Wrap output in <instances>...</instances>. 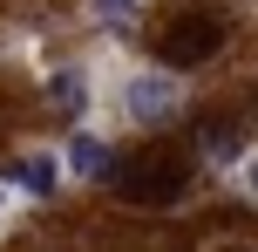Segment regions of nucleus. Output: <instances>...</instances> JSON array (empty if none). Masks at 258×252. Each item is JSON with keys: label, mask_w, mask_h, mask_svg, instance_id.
Instances as JSON below:
<instances>
[{"label": "nucleus", "mask_w": 258, "mask_h": 252, "mask_svg": "<svg viewBox=\"0 0 258 252\" xmlns=\"http://www.w3.org/2000/svg\"><path fill=\"white\" fill-rule=\"evenodd\" d=\"M183 157L177 150H143V157H129V164H116V191L129 205H150V212H163V205H177L183 198Z\"/></svg>", "instance_id": "obj_1"}, {"label": "nucleus", "mask_w": 258, "mask_h": 252, "mask_svg": "<svg viewBox=\"0 0 258 252\" xmlns=\"http://www.w3.org/2000/svg\"><path fill=\"white\" fill-rule=\"evenodd\" d=\"M218 48H224V21H218L211 7H183L177 21L163 27V55L183 62V68H190V62H211Z\"/></svg>", "instance_id": "obj_2"}, {"label": "nucleus", "mask_w": 258, "mask_h": 252, "mask_svg": "<svg viewBox=\"0 0 258 252\" xmlns=\"http://www.w3.org/2000/svg\"><path fill=\"white\" fill-rule=\"evenodd\" d=\"M136 7V0H95V14H109V21H116V14H129Z\"/></svg>", "instance_id": "obj_8"}, {"label": "nucleus", "mask_w": 258, "mask_h": 252, "mask_svg": "<svg viewBox=\"0 0 258 252\" xmlns=\"http://www.w3.org/2000/svg\"><path fill=\"white\" fill-rule=\"evenodd\" d=\"M14 184H21L27 198H48V191L61 184V164H54V157H21V164H14Z\"/></svg>", "instance_id": "obj_6"}, {"label": "nucleus", "mask_w": 258, "mask_h": 252, "mask_svg": "<svg viewBox=\"0 0 258 252\" xmlns=\"http://www.w3.org/2000/svg\"><path fill=\"white\" fill-rule=\"evenodd\" d=\"M197 150H204L211 164H238V150H245V123H224V116L197 123Z\"/></svg>", "instance_id": "obj_4"}, {"label": "nucleus", "mask_w": 258, "mask_h": 252, "mask_svg": "<svg viewBox=\"0 0 258 252\" xmlns=\"http://www.w3.org/2000/svg\"><path fill=\"white\" fill-rule=\"evenodd\" d=\"M61 171H75V177H116V157H109V143H102V136H89V130H82L75 143H68Z\"/></svg>", "instance_id": "obj_5"}, {"label": "nucleus", "mask_w": 258, "mask_h": 252, "mask_svg": "<svg viewBox=\"0 0 258 252\" xmlns=\"http://www.w3.org/2000/svg\"><path fill=\"white\" fill-rule=\"evenodd\" d=\"M251 184H258V164H251Z\"/></svg>", "instance_id": "obj_9"}, {"label": "nucleus", "mask_w": 258, "mask_h": 252, "mask_svg": "<svg viewBox=\"0 0 258 252\" xmlns=\"http://www.w3.org/2000/svg\"><path fill=\"white\" fill-rule=\"evenodd\" d=\"M48 103H54V109H82V103H89V82H82L75 68H61V75H54V95H48Z\"/></svg>", "instance_id": "obj_7"}, {"label": "nucleus", "mask_w": 258, "mask_h": 252, "mask_svg": "<svg viewBox=\"0 0 258 252\" xmlns=\"http://www.w3.org/2000/svg\"><path fill=\"white\" fill-rule=\"evenodd\" d=\"M122 109H129V123H163L177 109V82L170 75H136L122 89Z\"/></svg>", "instance_id": "obj_3"}]
</instances>
